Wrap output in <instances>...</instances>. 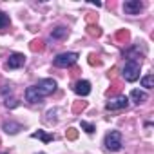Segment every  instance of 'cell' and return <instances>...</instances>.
Here are the masks:
<instances>
[{"label":"cell","mask_w":154,"mask_h":154,"mask_svg":"<svg viewBox=\"0 0 154 154\" xmlns=\"http://www.w3.org/2000/svg\"><path fill=\"white\" fill-rule=\"evenodd\" d=\"M54 91H56V80L44 78L38 84H35V85H31V87L26 89V100L29 103H38V102H42V98L53 94Z\"/></svg>","instance_id":"obj_1"},{"label":"cell","mask_w":154,"mask_h":154,"mask_svg":"<svg viewBox=\"0 0 154 154\" xmlns=\"http://www.w3.org/2000/svg\"><path fill=\"white\" fill-rule=\"evenodd\" d=\"M140 69H141V65H140V62L138 60H134V58H129L127 62H125V65H123V80L125 82H136L138 78H140Z\"/></svg>","instance_id":"obj_2"},{"label":"cell","mask_w":154,"mask_h":154,"mask_svg":"<svg viewBox=\"0 0 154 154\" xmlns=\"http://www.w3.org/2000/svg\"><path fill=\"white\" fill-rule=\"evenodd\" d=\"M105 147H107V150H111V152H118L120 149H122V132L120 131H109L107 134H105Z\"/></svg>","instance_id":"obj_3"},{"label":"cell","mask_w":154,"mask_h":154,"mask_svg":"<svg viewBox=\"0 0 154 154\" xmlns=\"http://www.w3.org/2000/svg\"><path fill=\"white\" fill-rule=\"evenodd\" d=\"M129 107V98L120 94V96H114L111 98L107 103H105V109L107 111H122V109H127Z\"/></svg>","instance_id":"obj_4"},{"label":"cell","mask_w":154,"mask_h":154,"mask_svg":"<svg viewBox=\"0 0 154 154\" xmlns=\"http://www.w3.org/2000/svg\"><path fill=\"white\" fill-rule=\"evenodd\" d=\"M78 60V53H62L54 58V67H69Z\"/></svg>","instance_id":"obj_5"},{"label":"cell","mask_w":154,"mask_h":154,"mask_svg":"<svg viewBox=\"0 0 154 154\" xmlns=\"http://www.w3.org/2000/svg\"><path fill=\"white\" fill-rule=\"evenodd\" d=\"M24 63H26V56L22 53H13L8 60V63H6V69H18Z\"/></svg>","instance_id":"obj_6"},{"label":"cell","mask_w":154,"mask_h":154,"mask_svg":"<svg viewBox=\"0 0 154 154\" xmlns=\"http://www.w3.org/2000/svg\"><path fill=\"white\" fill-rule=\"evenodd\" d=\"M141 9H143V4L140 2V0H127V2L123 4V11L127 15H140Z\"/></svg>","instance_id":"obj_7"},{"label":"cell","mask_w":154,"mask_h":154,"mask_svg":"<svg viewBox=\"0 0 154 154\" xmlns=\"http://www.w3.org/2000/svg\"><path fill=\"white\" fill-rule=\"evenodd\" d=\"M74 93L78 94V96H87L89 93H91V82H87V80H78L74 84Z\"/></svg>","instance_id":"obj_8"},{"label":"cell","mask_w":154,"mask_h":154,"mask_svg":"<svg viewBox=\"0 0 154 154\" xmlns=\"http://www.w3.org/2000/svg\"><path fill=\"white\" fill-rule=\"evenodd\" d=\"M2 129H4L8 134H17V132H20V131H22V125H20V123H17V122H13V120H8V122H4V123H2Z\"/></svg>","instance_id":"obj_9"},{"label":"cell","mask_w":154,"mask_h":154,"mask_svg":"<svg viewBox=\"0 0 154 154\" xmlns=\"http://www.w3.org/2000/svg\"><path fill=\"white\" fill-rule=\"evenodd\" d=\"M147 93H143V91H140V89H132L131 91V100L134 102V103H143V102H147Z\"/></svg>","instance_id":"obj_10"},{"label":"cell","mask_w":154,"mask_h":154,"mask_svg":"<svg viewBox=\"0 0 154 154\" xmlns=\"http://www.w3.org/2000/svg\"><path fill=\"white\" fill-rule=\"evenodd\" d=\"M69 35V29L67 27H56V29H53V33H51V38L53 40H62V38H65Z\"/></svg>","instance_id":"obj_11"},{"label":"cell","mask_w":154,"mask_h":154,"mask_svg":"<svg viewBox=\"0 0 154 154\" xmlns=\"http://www.w3.org/2000/svg\"><path fill=\"white\" fill-rule=\"evenodd\" d=\"M31 138H38V140H42L44 143H49V141L54 140V134H47V132H44V131H36V132L31 134Z\"/></svg>","instance_id":"obj_12"},{"label":"cell","mask_w":154,"mask_h":154,"mask_svg":"<svg viewBox=\"0 0 154 154\" xmlns=\"http://www.w3.org/2000/svg\"><path fill=\"white\" fill-rule=\"evenodd\" d=\"M141 85H143L145 89H152V87H154V74L143 76V78H141Z\"/></svg>","instance_id":"obj_13"},{"label":"cell","mask_w":154,"mask_h":154,"mask_svg":"<svg viewBox=\"0 0 154 154\" xmlns=\"http://www.w3.org/2000/svg\"><path fill=\"white\" fill-rule=\"evenodd\" d=\"M9 26H11L9 15H6L4 11H0V29H6V27H9Z\"/></svg>","instance_id":"obj_14"},{"label":"cell","mask_w":154,"mask_h":154,"mask_svg":"<svg viewBox=\"0 0 154 154\" xmlns=\"http://www.w3.org/2000/svg\"><path fill=\"white\" fill-rule=\"evenodd\" d=\"M87 35H91V36H102V29L98 27V26H94V24H89L87 26Z\"/></svg>","instance_id":"obj_15"},{"label":"cell","mask_w":154,"mask_h":154,"mask_svg":"<svg viewBox=\"0 0 154 154\" xmlns=\"http://www.w3.org/2000/svg\"><path fill=\"white\" fill-rule=\"evenodd\" d=\"M129 36H131V35H129L127 29H120V31L116 33V40H118V42H123V44L129 40Z\"/></svg>","instance_id":"obj_16"},{"label":"cell","mask_w":154,"mask_h":154,"mask_svg":"<svg viewBox=\"0 0 154 154\" xmlns=\"http://www.w3.org/2000/svg\"><path fill=\"white\" fill-rule=\"evenodd\" d=\"M65 138H67V140H71V141H74L76 138H78V131H76L74 127H69V129L65 131Z\"/></svg>","instance_id":"obj_17"},{"label":"cell","mask_w":154,"mask_h":154,"mask_svg":"<svg viewBox=\"0 0 154 154\" xmlns=\"http://www.w3.org/2000/svg\"><path fill=\"white\" fill-rule=\"evenodd\" d=\"M80 125H82V129H84L87 134H93V132L96 131V129H94V125H93V123H89V122H84V120H82V122H80Z\"/></svg>","instance_id":"obj_18"},{"label":"cell","mask_w":154,"mask_h":154,"mask_svg":"<svg viewBox=\"0 0 154 154\" xmlns=\"http://www.w3.org/2000/svg\"><path fill=\"white\" fill-rule=\"evenodd\" d=\"M87 107V102H76L74 105H72V112H76V114H78L80 111H84Z\"/></svg>","instance_id":"obj_19"},{"label":"cell","mask_w":154,"mask_h":154,"mask_svg":"<svg viewBox=\"0 0 154 154\" xmlns=\"http://www.w3.org/2000/svg\"><path fill=\"white\" fill-rule=\"evenodd\" d=\"M42 49H44V42H42V40H35V42L31 44V51L36 53V51H42Z\"/></svg>","instance_id":"obj_20"},{"label":"cell","mask_w":154,"mask_h":154,"mask_svg":"<svg viewBox=\"0 0 154 154\" xmlns=\"http://www.w3.org/2000/svg\"><path fill=\"white\" fill-rule=\"evenodd\" d=\"M18 105V102L17 100H9V98H6V107H9V109H15Z\"/></svg>","instance_id":"obj_21"},{"label":"cell","mask_w":154,"mask_h":154,"mask_svg":"<svg viewBox=\"0 0 154 154\" xmlns=\"http://www.w3.org/2000/svg\"><path fill=\"white\" fill-rule=\"evenodd\" d=\"M89 63H91V65H100V60H98L94 54H91V56H89Z\"/></svg>","instance_id":"obj_22"},{"label":"cell","mask_w":154,"mask_h":154,"mask_svg":"<svg viewBox=\"0 0 154 154\" xmlns=\"http://www.w3.org/2000/svg\"><path fill=\"white\" fill-rule=\"evenodd\" d=\"M40 154H44V152H40Z\"/></svg>","instance_id":"obj_23"},{"label":"cell","mask_w":154,"mask_h":154,"mask_svg":"<svg viewBox=\"0 0 154 154\" xmlns=\"http://www.w3.org/2000/svg\"><path fill=\"white\" fill-rule=\"evenodd\" d=\"M4 154H6V152H4Z\"/></svg>","instance_id":"obj_24"}]
</instances>
